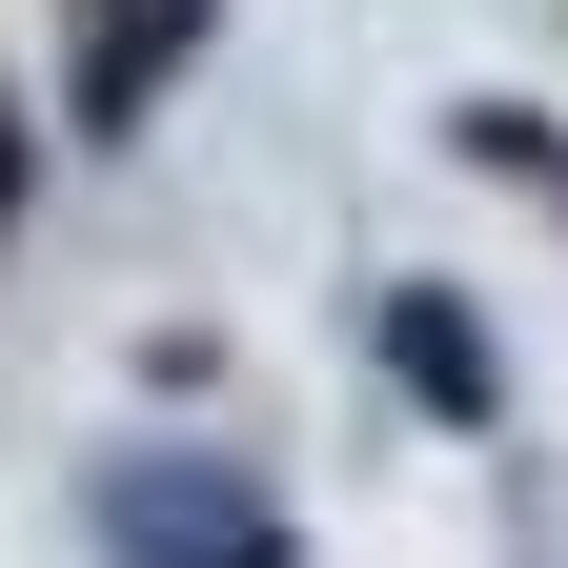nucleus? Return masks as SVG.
Returning a JSON list of instances; mask_svg holds the SVG:
<instances>
[{
  "mask_svg": "<svg viewBox=\"0 0 568 568\" xmlns=\"http://www.w3.org/2000/svg\"><path fill=\"white\" fill-rule=\"evenodd\" d=\"M122 548H183V568H264V508H224V487H122Z\"/></svg>",
  "mask_w": 568,
  "mask_h": 568,
  "instance_id": "nucleus-1",
  "label": "nucleus"
},
{
  "mask_svg": "<svg viewBox=\"0 0 568 568\" xmlns=\"http://www.w3.org/2000/svg\"><path fill=\"white\" fill-rule=\"evenodd\" d=\"M183 21H203V0H102V122H142V82H163Z\"/></svg>",
  "mask_w": 568,
  "mask_h": 568,
  "instance_id": "nucleus-3",
  "label": "nucleus"
},
{
  "mask_svg": "<svg viewBox=\"0 0 568 568\" xmlns=\"http://www.w3.org/2000/svg\"><path fill=\"white\" fill-rule=\"evenodd\" d=\"M386 366H406V406L487 426V325H467V305H386Z\"/></svg>",
  "mask_w": 568,
  "mask_h": 568,
  "instance_id": "nucleus-2",
  "label": "nucleus"
},
{
  "mask_svg": "<svg viewBox=\"0 0 568 568\" xmlns=\"http://www.w3.org/2000/svg\"><path fill=\"white\" fill-rule=\"evenodd\" d=\"M0 203H21V122H0Z\"/></svg>",
  "mask_w": 568,
  "mask_h": 568,
  "instance_id": "nucleus-4",
  "label": "nucleus"
}]
</instances>
